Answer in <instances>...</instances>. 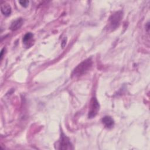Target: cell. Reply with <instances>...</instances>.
Segmentation results:
<instances>
[{
  "label": "cell",
  "mask_w": 150,
  "mask_h": 150,
  "mask_svg": "<svg viewBox=\"0 0 150 150\" xmlns=\"http://www.w3.org/2000/svg\"><path fill=\"white\" fill-rule=\"evenodd\" d=\"M23 24V19L22 18H18L15 21H13L10 26V29L14 31L19 29Z\"/></svg>",
  "instance_id": "cell-8"
},
{
  "label": "cell",
  "mask_w": 150,
  "mask_h": 150,
  "mask_svg": "<svg viewBox=\"0 0 150 150\" xmlns=\"http://www.w3.org/2000/svg\"><path fill=\"white\" fill-rule=\"evenodd\" d=\"M5 50V48H3L2 49V50H1V55H0V56H1V60H2V57H3V54H4V51Z\"/></svg>",
  "instance_id": "cell-10"
},
{
  "label": "cell",
  "mask_w": 150,
  "mask_h": 150,
  "mask_svg": "<svg viewBox=\"0 0 150 150\" xmlns=\"http://www.w3.org/2000/svg\"><path fill=\"white\" fill-rule=\"evenodd\" d=\"M122 18V12L118 11L113 13L110 18V23L112 29H115L120 25L121 20Z\"/></svg>",
  "instance_id": "cell-4"
},
{
  "label": "cell",
  "mask_w": 150,
  "mask_h": 150,
  "mask_svg": "<svg viewBox=\"0 0 150 150\" xmlns=\"http://www.w3.org/2000/svg\"><path fill=\"white\" fill-rule=\"evenodd\" d=\"M59 149H72L73 145L70 142V139L63 133L61 134L60 139L59 141Z\"/></svg>",
  "instance_id": "cell-3"
},
{
  "label": "cell",
  "mask_w": 150,
  "mask_h": 150,
  "mask_svg": "<svg viewBox=\"0 0 150 150\" xmlns=\"http://www.w3.org/2000/svg\"><path fill=\"white\" fill-rule=\"evenodd\" d=\"M19 4L21 5V6L23 7H27L29 4V1H19Z\"/></svg>",
  "instance_id": "cell-9"
},
{
  "label": "cell",
  "mask_w": 150,
  "mask_h": 150,
  "mask_svg": "<svg viewBox=\"0 0 150 150\" xmlns=\"http://www.w3.org/2000/svg\"><path fill=\"white\" fill-rule=\"evenodd\" d=\"M33 38V35L31 32H28L24 35V36L23 37L22 41H23V43L26 47H29L32 45Z\"/></svg>",
  "instance_id": "cell-5"
},
{
  "label": "cell",
  "mask_w": 150,
  "mask_h": 150,
  "mask_svg": "<svg viewBox=\"0 0 150 150\" xmlns=\"http://www.w3.org/2000/svg\"><path fill=\"white\" fill-rule=\"evenodd\" d=\"M102 122L108 129L112 128L114 125V120L110 116H105L102 118Z\"/></svg>",
  "instance_id": "cell-6"
},
{
  "label": "cell",
  "mask_w": 150,
  "mask_h": 150,
  "mask_svg": "<svg viewBox=\"0 0 150 150\" xmlns=\"http://www.w3.org/2000/svg\"><path fill=\"white\" fill-rule=\"evenodd\" d=\"M1 11L4 15L8 16L10 15L11 13V7L9 4L5 2L4 4H1Z\"/></svg>",
  "instance_id": "cell-7"
},
{
  "label": "cell",
  "mask_w": 150,
  "mask_h": 150,
  "mask_svg": "<svg viewBox=\"0 0 150 150\" xmlns=\"http://www.w3.org/2000/svg\"><path fill=\"white\" fill-rule=\"evenodd\" d=\"M92 66V60L91 59H87L83 61L80 63L73 70L72 76L74 77L80 76L86 73L91 67Z\"/></svg>",
  "instance_id": "cell-1"
},
{
  "label": "cell",
  "mask_w": 150,
  "mask_h": 150,
  "mask_svg": "<svg viewBox=\"0 0 150 150\" xmlns=\"http://www.w3.org/2000/svg\"><path fill=\"white\" fill-rule=\"evenodd\" d=\"M100 105L96 97H93L90 101V109L88 111V117L89 118H92L96 117L99 111Z\"/></svg>",
  "instance_id": "cell-2"
}]
</instances>
